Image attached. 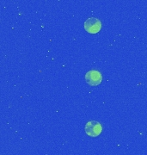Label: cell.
I'll return each mask as SVG.
<instances>
[{"mask_svg":"<svg viewBox=\"0 0 147 155\" xmlns=\"http://www.w3.org/2000/svg\"><path fill=\"white\" fill-rule=\"evenodd\" d=\"M84 130L89 136L90 137H97L103 131V126L101 123L96 121H90L86 123Z\"/></svg>","mask_w":147,"mask_h":155,"instance_id":"obj_2","label":"cell"},{"mask_svg":"<svg viewBox=\"0 0 147 155\" xmlns=\"http://www.w3.org/2000/svg\"><path fill=\"white\" fill-rule=\"evenodd\" d=\"M85 81L91 86H96L102 83L103 75L97 70H90L85 74Z\"/></svg>","mask_w":147,"mask_h":155,"instance_id":"obj_3","label":"cell"},{"mask_svg":"<svg viewBox=\"0 0 147 155\" xmlns=\"http://www.w3.org/2000/svg\"><path fill=\"white\" fill-rule=\"evenodd\" d=\"M84 29L90 34H96L102 29V22L96 17H89L83 24Z\"/></svg>","mask_w":147,"mask_h":155,"instance_id":"obj_1","label":"cell"}]
</instances>
